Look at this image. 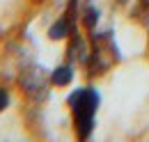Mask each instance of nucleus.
I'll return each mask as SVG.
<instances>
[{
	"label": "nucleus",
	"instance_id": "nucleus-1",
	"mask_svg": "<svg viewBox=\"0 0 149 142\" xmlns=\"http://www.w3.org/2000/svg\"><path fill=\"white\" fill-rule=\"evenodd\" d=\"M99 92L94 87H80L69 94V106L76 112V122H92L94 112L99 108Z\"/></svg>",
	"mask_w": 149,
	"mask_h": 142
},
{
	"label": "nucleus",
	"instance_id": "nucleus-2",
	"mask_svg": "<svg viewBox=\"0 0 149 142\" xmlns=\"http://www.w3.org/2000/svg\"><path fill=\"white\" fill-rule=\"evenodd\" d=\"M71 80H74V69H71V64H60V67H55L53 73H51V83H53L55 87H67Z\"/></svg>",
	"mask_w": 149,
	"mask_h": 142
},
{
	"label": "nucleus",
	"instance_id": "nucleus-3",
	"mask_svg": "<svg viewBox=\"0 0 149 142\" xmlns=\"http://www.w3.org/2000/svg\"><path fill=\"white\" fill-rule=\"evenodd\" d=\"M67 35H69V23H67L64 18L55 21V23L51 25V30H48V37H51V39H64Z\"/></svg>",
	"mask_w": 149,
	"mask_h": 142
},
{
	"label": "nucleus",
	"instance_id": "nucleus-4",
	"mask_svg": "<svg viewBox=\"0 0 149 142\" xmlns=\"http://www.w3.org/2000/svg\"><path fill=\"white\" fill-rule=\"evenodd\" d=\"M96 21H99V12H96L94 7H90V9L85 12V25H87V28H94Z\"/></svg>",
	"mask_w": 149,
	"mask_h": 142
},
{
	"label": "nucleus",
	"instance_id": "nucleus-5",
	"mask_svg": "<svg viewBox=\"0 0 149 142\" xmlns=\"http://www.w3.org/2000/svg\"><path fill=\"white\" fill-rule=\"evenodd\" d=\"M7 106H9V94L0 87V110H5Z\"/></svg>",
	"mask_w": 149,
	"mask_h": 142
}]
</instances>
